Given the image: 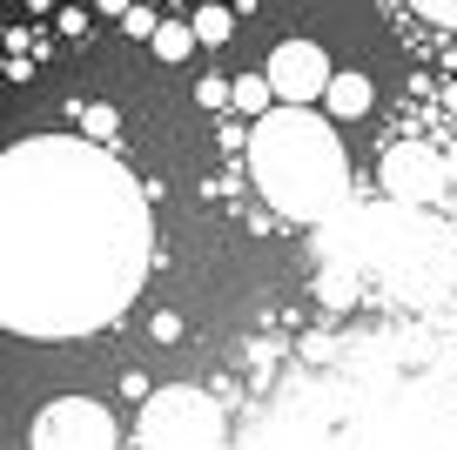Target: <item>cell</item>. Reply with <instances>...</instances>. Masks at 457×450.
Wrapping results in <instances>:
<instances>
[{
    "label": "cell",
    "instance_id": "obj_1",
    "mask_svg": "<svg viewBox=\"0 0 457 450\" xmlns=\"http://www.w3.org/2000/svg\"><path fill=\"white\" fill-rule=\"evenodd\" d=\"M155 215L101 141L28 135L0 162V316L14 337L74 343L108 329L148 282Z\"/></svg>",
    "mask_w": 457,
    "mask_h": 450
},
{
    "label": "cell",
    "instance_id": "obj_2",
    "mask_svg": "<svg viewBox=\"0 0 457 450\" xmlns=\"http://www.w3.org/2000/svg\"><path fill=\"white\" fill-rule=\"evenodd\" d=\"M249 182L289 222H329L350 209V155L316 108H270L249 135Z\"/></svg>",
    "mask_w": 457,
    "mask_h": 450
},
{
    "label": "cell",
    "instance_id": "obj_3",
    "mask_svg": "<svg viewBox=\"0 0 457 450\" xmlns=\"http://www.w3.org/2000/svg\"><path fill=\"white\" fill-rule=\"evenodd\" d=\"M323 262H343V269L384 262L397 276V296H451L457 289V222H430L411 202L363 209L329 236Z\"/></svg>",
    "mask_w": 457,
    "mask_h": 450
},
{
    "label": "cell",
    "instance_id": "obj_4",
    "mask_svg": "<svg viewBox=\"0 0 457 450\" xmlns=\"http://www.w3.org/2000/svg\"><path fill=\"white\" fill-rule=\"evenodd\" d=\"M228 423L222 404L195 383H169L142 404V450H222Z\"/></svg>",
    "mask_w": 457,
    "mask_h": 450
},
{
    "label": "cell",
    "instance_id": "obj_5",
    "mask_svg": "<svg viewBox=\"0 0 457 450\" xmlns=\"http://www.w3.org/2000/svg\"><path fill=\"white\" fill-rule=\"evenodd\" d=\"M114 444H121V430L95 396H54L28 423V450H114Z\"/></svg>",
    "mask_w": 457,
    "mask_h": 450
},
{
    "label": "cell",
    "instance_id": "obj_6",
    "mask_svg": "<svg viewBox=\"0 0 457 450\" xmlns=\"http://www.w3.org/2000/svg\"><path fill=\"white\" fill-rule=\"evenodd\" d=\"M384 188L390 202H411V209H437L451 196V155H437L430 141H397L384 155Z\"/></svg>",
    "mask_w": 457,
    "mask_h": 450
},
{
    "label": "cell",
    "instance_id": "obj_7",
    "mask_svg": "<svg viewBox=\"0 0 457 450\" xmlns=\"http://www.w3.org/2000/svg\"><path fill=\"white\" fill-rule=\"evenodd\" d=\"M262 74H270L283 108H310V101H323L329 81H337V68H329V54L316 41H276V54H270Z\"/></svg>",
    "mask_w": 457,
    "mask_h": 450
},
{
    "label": "cell",
    "instance_id": "obj_8",
    "mask_svg": "<svg viewBox=\"0 0 457 450\" xmlns=\"http://www.w3.org/2000/svg\"><path fill=\"white\" fill-rule=\"evenodd\" d=\"M370 101H377L370 74H357V68H337V81H329L323 108H329V121H363V114H370Z\"/></svg>",
    "mask_w": 457,
    "mask_h": 450
},
{
    "label": "cell",
    "instance_id": "obj_9",
    "mask_svg": "<svg viewBox=\"0 0 457 450\" xmlns=\"http://www.w3.org/2000/svg\"><path fill=\"white\" fill-rule=\"evenodd\" d=\"M236 114H249V121H262L270 108H283L276 101V88H270V74H236V101H228Z\"/></svg>",
    "mask_w": 457,
    "mask_h": 450
},
{
    "label": "cell",
    "instance_id": "obj_10",
    "mask_svg": "<svg viewBox=\"0 0 457 450\" xmlns=\"http://www.w3.org/2000/svg\"><path fill=\"white\" fill-rule=\"evenodd\" d=\"M195 41L202 47H222V41H236V7H222V0H209V7H195Z\"/></svg>",
    "mask_w": 457,
    "mask_h": 450
},
{
    "label": "cell",
    "instance_id": "obj_11",
    "mask_svg": "<svg viewBox=\"0 0 457 450\" xmlns=\"http://www.w3.org/2000/svg\"><path fill=\"white\" fill-rule=\"evenodd\" d=\"M148 47H155V61L182 68V61L195 54V28H188V21H162V28H155V41H148Z\"/></svg>",
    "mask_w": 457,
    "mask_h": 450
},
{
    "label": "cell",
    "instance_id": "obj_12",
    "mask_svg": "<svg viewBox=\"0 0 457 450\" xmlns=\"http://www.w3.org/2000/svg\"><path fill=\"white\" fill-rule=\"evenodd\" d=\"M114 128H121V114H114L108 101H87V108H81V135H87V141H108Z\"/></svg>",
    "mask_w": 457,
    "mask_h": 450
},
{
    "label": "cell",
    "instance_id": "obj_13",
    "mask_svg": "<svg viewBox=\"0 0 457 450\" xmlns=\"http://www.w3.org/2000/svg\"><path fill=\"white\" fill-rule=\"evenodd\" d=\"M195 101H202V108H228V101H236V74H202Z\"/></svg>",
    "mask_w": 457,
    "mask_h": 450
},
{
    "label": "cell",
    "instance_id": "obj_14",
    "mask_svg": "<svg viewBox=\"0 0 457 450\" xmlns=\"http://www.w3.org/2000/svg\"><path fill=\"white\" fill-rule=\"evenodd\" d=\"M155 28H162V21H155V7H135V14L121 21V34H129V41H155Z\"/></svg>",
    "mask_w": 457,
    "mask_h": 450
},
{
    "label": "cell",
    "instance_id": "obj_15",
    "mask_svg": "<svg viewBox=\"0 0 457 450\" xmlns=\"http://www.w3.org/2000/svg\"><path fill=\"white\" fill-rule=\"evenodd\" d=\"M148 337H155V343H182V316H175V310H155V316H148Z\"/></svg>",
    "mask_w": 457,
    "mask_h": 450
},
{
    "label": "cell",
    "instance_id": "obj_16",
    "mask_svg": "<svg viewBox=\"0 0 457 450\" xmlns=\"http://www.w3.org/2000/svg\"><path fill=\"white\" fill-rule=\"evenodd\" d=\"M424 21H437V28H457V0H411Z\"/></svg>",
    "mask_w": 457,
    "mask_h": 450
},
{
    "label": "cell",
    "instance_id": "obj_17",
    "mask_svg": "<svg viewBox=\"0 0 457 450\" xmlns=\"http://www.w3.org/2000/svg\"><path fill=\"white\" fill-rule=\"evenodd\" d=\"M121 396H135V404H148V396H155V390H148V377H142V370H129V377H121Z\"/></svg>",
    "mask_w": 457,
    "mask_h": 450
},
{
    "label": "cell",
    "instance_id": "obj_18",
    "mask_svg": "<svg viewBox=\"0 0 457 450\" xmlns=\"http://www.w3.org/2000/svg\"><path fill=\"white\" fill-rule=\"evenodd\" d=\"M95 7H101V14H108V21H129L135 7H142V0H95Z\"/></svg>",
    "mask_w": 457,
    "mask_h": 450
},
{
    "label": "cell",
    "instance_id": "obj_19",
    "mask_svg": "<svg viewBox=\"0 0 457 450\" xmlns=\"http://www.w3.org/2000/svg\"><path fill=\"white\" fill-rule=\"evenodd\" d=\"M451 182H457V148H451Z\"/></svg>",
    "mask_w": 457,
    "mask_h": 450
},
{
    "label": "cell",
    "instance_id": "obj_20",
    "mask_svg": "<svg viewBox=\"0 0 457 450\" xmlns=\"http://www.w3.org/2000/svg\"><path fill=\"white\" fill-rule=\"evenodd\" d=\"M142 7H155V0H142Z\"/></svg>",
    "mask_w": 457,
    "mask_h": 450
}]
</instances>
